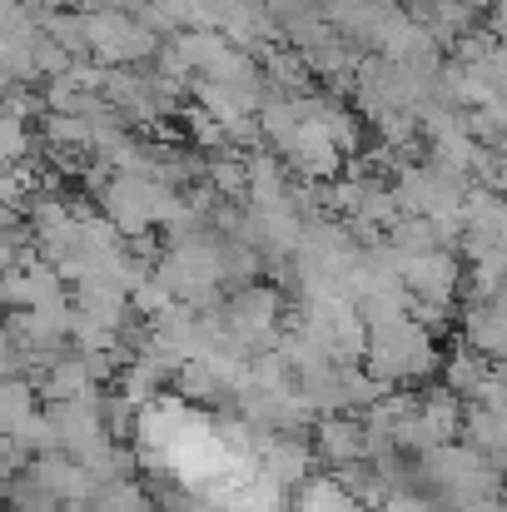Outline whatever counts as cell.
<instances>
[{"label":"cell","mask_w":507,"mask_h":512,"mask_svg":"<svg viewBox=\"0 0 507 512\" xmlns=\"http://www.w3.org/2000/svg\"><path fill=\"white\" fill-rule=\"evenodd\" d=\"M155 274L174 289V299L194 309H219V284H224V239L209 229L169 234V244L155 259Z\"/></svg>","instance_id":"6da1fadb"},{"label":"cell","mask_w":507,"mask_h":512,"mask_svg":"<svg viewBox=\"0 0 507 512\" xmlns=\"http://www.w3.org/2000/svg\"><path fill=\"white\" fill-rule=\"evenodd\" d=\"M438 334L433 329H423L413 314L408 319H398V324H383V329H373V339H368V373H378L388 388L393 383H413V378H433L438 373Z\"/></svg>","instance_id":"7a4b0ae2"},{"label":"cell","mask_w":507,"mask_h":512,"mask_svg":"<svg viewBox=\"0 0 507 512\" xmlns=\"http://www.w3.org/2000/svg\"><path fill=\"white\" fill-rule=\"evenodd\" d=\"M468 179L433 160H413L393 174V194L403 204V214H423V219H463L468 204Z\"/></svg>","instance_id":"3957f363"},{"label":"cell","mask_w":507,"mask_h":512,"mask_svg":"<svg viewBox=\"0 0 507 512\" xmlns=\"http://www.w3.org/2000/svg\"><path fill=\"white\" fill-rule=\"evenodd\" d=\"M90 55L100 65H140L150 55H160V30H150L140 15L105 5L90 10Z\"/></svg>","instance_id":"277c9868"},{"label":"cell","mask_w":507,"mask_h":512,"mask_svg":"<svg viewBox=\"0 0 507 512\" xmlns=\"http://www.w3.org/2000/svg\"><path fill=\"white\" fill-rule=\"evenodd\" d=\"M30 478H35V488L50 498V503H65V508H75V503H95L100 498V478L90 473V463H80V458H70V453H40V458H30V468H25Z\"/></svg>","instance_id":"5b68a950"},{"label":"cell","mask_w":507,"mask_h":512,"mask_svg":"<svg viewBox=\"0 0 507 512\" xmlns=\"http://www.w3.org/2000/svg\"><path fill=\"white\" fill-rule=\"evenodd\" d=\"M403 284L413 299L423 304H448L458 299L463 289V264H458V249H423V254H403Z\"/></svg>","instance_id":"8992f818"},{"label":"cell","mask_w":507,"mask_h":512,"mask_svg":"<svg viewBox=\"0 0 507 512\" xmlns=\"http://www.w3.org/2000/svg\"><path fill=\"white\" fill-rule=\"evenodd\" d=\"M314 453L334 468L368 458V418L363 413H324L314 423Z\"/></svg>","instance_id":"52a82bcc"},{"label":"cell","mask_w":507,"mask_h":512,"mask_svg":"<svg viewBox=\"0 0 507 512\" xmlns=\"http://www.w3.org/2000/svg\"><path fill=\"white\" fill-rule=\"evenodd\" d=\"M463 418H468V398H458L448 383L443 388H428L423 393V423H418V453L463 438Z\"/></svg>","instance_id":"ba28073f"},{"label":"cell","mask_w":507,"mask_h":512,"mask_svg":"<svg viewBox=\"0 0 507 512\" xmlns=\"http://www.w3.org/2000/svg\"><path fill=\"white\" fill-rule=\"evenodd\" d=\"M309 463H314V448H309L299 433H264V428H259V468L274 473L284 488L299 493V483L314 478Z\"/></svg>","instance_id":"9c48e42d"},{"label":"cell","mask_w":507,"mask_h":512,"mask_svg":"<svg viewBox=\"0 0 507 512\" xmlns=\"http://www.w3.org/2000/svg\"><path fill=\"white\" fill-rule=\"evenodd\" d=\"M35 388L50 403H70V398H90L95 393V368L85 363V353H65L50 368H35Z\"/></svg>","instance_id":"30bf717a"},{"label":"cell","mask_w":507,"mask_h":512,"mask_svg":"<svg viewBox=\"0 0 507 512\" xmlns=\"http://www.w3.org/2000/svg\"><path fill=\"white\" fill-rule=\"evenodd\" d=\"M463 343L507 363V294L493 299V304H468L463 314Z\"/></svg>","instance_id":"8fae6325"},{"label":"cell","mask_w":507,"mask_h":512,"mask_svg":"<svg viewBox=\"0 0 507 512\" xmlns=\"http://www.w3.org/2000/svg\"><path fill=\"white\" fill-rule=\"evenodd\" d=\"M463 443L498 458L507 448V418L493 408V403H468V418H463Z\"/></svg>","instance_id":"7c38bea8"},{"label":"cell","mask_w":507,"mask_h":512,"mask_svg":"<svg viewBox=\"0 0 507 512\" xmlns=\"http://www.w3.org/2000/svg\"><path fill=\"white\" fill-rule=\"evenodd\" d=\"M343 503H353V493L338 483V473H319V478L299 483V493H294L299 512H338Z\"/></svg>","instance_id":"4fadbf2b"},{"label":"cell","mask_w":507,"mask_h":512,"mask_svg":"<svg viewBox=\"0 0 507 512\" xmlns=\"http://www.w3.org/2000/svg\"><path fill=\"white\" fill-rule=\"evenodd\" d=\"M35 383H25V378H5V403H0V423H5V433H15L30 413H40V403H35Z\"/></svg>","instance_id":"5bb4252c"},{"label":"cell","mask_w":507,"mask_h":512,"mask_svg":"<svg viewBox=\"0 0 507 512\" xmlns=\"http://www.w3.org/2000/svg\"><path fill=\"white\" fill-rule=\"evenodd\" d=\"M95 508L100 512H155V503L145 498V488H140V483L120 478V483H105V488H100Z\"/></svg>","instance_id":"9a60e30c"},{"label":"cell","mask_w":507,"mask_h":512,"mask_svg":"<svg viewBox=\"0 0 507 512\" xmlns=\"http://www.w3.org/2000/svg\"><path fill=\"white\" fill-rule=\"evenodd\" d=\"M378 512H428V503H423L418 493H408V488H393V493L378 503Z\"/></svg>","instance_id":"2e32d148"},{"label":"cell","mask_w":507,"mask_h":512,"mask_svg":"<svg viewBox=\"0 0 507 512\" xmlns=\"http://www.w3.org/2000/svg\"><path fill=\"white\" fill-rule=\"evenodd\" d=\"M488 30H493V35L507 45V0H498V5L488 10Z\"/></svg>","instance_id":"e0dca14e"},{"label":"cell","mask_w":507,"mask_h":512,"mask_svg":"<svg viewBox=\"0 0 507 512\" xmlns=\"http://www.w3.org/2000/svg\"><path fill=\"white\" fill-rule=\"evenodd\" d=\"M463 5H468V10H478V15H483V10H493V5H498V0H463Z\"/></svg>","instance_id":"ac0fdd59"},{"label":"cell","mask_w":507,"mask_h":512,"mask_svg":"<svg viewBox=\"0 0 507 512\" xmlns=\"http://www.w3.org/2000/svg\"><path fill=\"white\" fill-rule=\"evenodd\" d=\"M493 189H498V194H503V199H507V165H503V170H498V179H493Z\"/></svg>","instance_id":"d6986e66"},{"label":"cell","mask_w":507,"mask_h":512,"mask_svg":"<svg viewBox=\"0 0 507 512\" xmlns=\"http://www.w3.org/2000/svg\"><path fill=\"white\" fill-rule=\"evenodd\" d=\"M338 512H373V508H368V503H358V498H353V503H343V508H338Z\"/></svg>","instance_id":"ffe728a7"},{"label":"cell","mask_w":507,"mask_h":512,"mask_svg":"<svg viewBox=\"0 0 507 512\" xmlns=\"http://www.w3.org/2000/svg\"><path fill=\"white\" fill-rule=\"evenodd\" d=\"M493 463H498V473H503V478H507V448H503V453H498V458H493Z\"/></svg>","instance_id":"44dd1931"},{"label":"cell","mask_w":507,"mask_h":512,"mask_svg":"<svg viewBox=\"0 0 507 512\" xmlns=\"http://www.w3.org/2000/svg\"><path fill=\"white\" fill-rule=\"evenodd\" d=\"M10 512H55V508H10Z\"/></svg>","instance_id":"7402d4cb"},{"label":"cell","mask_w":507,"mask_h":512,"mask_svg":"<svg viewBox=\"0 0 507 512\" xmlns=\"http://www.w3.org/2000/svg\"><path fill=\"white\" fill-rule=\"evenodd\" d=\"M289 512H299V508H289Z\"/></svg>","instance_id":"603a6c76"}]
</instances>
